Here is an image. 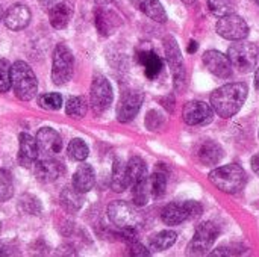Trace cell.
I'll return each mask as SVG.
<instances>
[{"label": "cell", "instance_id": "cell-1", "mask_svg": "<svg viewBox=\"0 0 259 257\" xmlns=\"http://www.w3.org/2000/svg\"><path fill=\"white\" fill-rule=\"evenodd\" d=\"M249 88L243 82L228 83L211 94V106L222 118L234 117L246 101Z\"/></svg>", "mask_w": 259, "mask_h": 257}, {"label": "cell", "instance_id": "cell-2", "mask_svg": "<svg viewBox=\"0 0 259 257\" xmlns=\"http://www.w3.org/2000/svg\"><path fill=\"white\" fill-rule=\"evenodd\" d=\"M11 86L21 101H29L36 95L38 82L29 64L17 61L11 65Z\"/></svg>", "mask_w": 259, "mask_h": 257}, {"label": "cell", "instance_id": "cell-3", "mask_svg": "<svg viewBox=\"0 0 259 257\" xmlns=\"http://www.w3.org/2000/svg\"><path fill=\"white\" fill-rule=\"evenodd\" d=\"M211 183L226 194H237L246 185V173L238 164H229L209 173Z\"/></svg>", "mask_w": 259, "mask_h": 257}, {"label": "cell", "instance_id": "cell-4", "mask_svg": "<svg viewBox=\"0 0 259 257\" xmlns=\"http://www.w3.org/2000/svg\"><path fill=\"white\" fill-rule=\"evenodd\" d=\"M228 58L232 67L237 68L240 73H250L258 64L259 50L253 42L240 39L229 47Z\"/></svg>", "mask_w": 259, "mask_h": 257}, {"label": "cell", "instance_id": "cell-5", "mask_svg": "<svg viewBox=\"0 0 259 257\" xmlns=\"http://www.w3.org/2000/svg\"><path fill=\"white\" fill-rule=\"evenodd\" d=\"M108 218L120 230H137L143 223L140 212L132 204L120 200L108 206Z\"/></svg>", "mask_w": 259, "mask_h": 257}, {"label": "cell", "instance_id": "cell-6", "mask_svg": "<svg viewBox=\"0 0 259 257\" xmlns=\"http://www.w3.org/2000/svg\"><path fill=\"white\" fill-rule=\"evenodd\" d=\"M219 235H220V229L212 221L202 223L200 226H197L196 233L187 247V254L190 256L206 254L212 248V244L217 241Z\"/></svg>", "mask_w": 259, "mask_h": 257}, {"label": "cell", "instance_id": "cell-7", "mask_svg": "<svg viewBox=\"0 0 259 257\" xmlns=\"http://www.w3.org/2000/svg\"><path fill=\"white\" fill-rule=\"evenodd\" d=\"M74 58L71 50L65 44H58L53 52L52 80L55 85H64L73 77Z\"/></svg>", "mask_w": 259, "mask_h": 257}, {"label": "cell", "instance_id": "cell-8", "mask_svg": "<svg viewBox=\"0 0 259 257\" xmlns=\"http://www.w3.org/2000/svg\"><path fill=\"white\" fill-rule=\"evenodd\" d=\"M203 208L197 201L170 203L162 209L161 218L167 226H178L187 220L196 218L202 214Z\"/></svg>", "mask_w": 259, "mask_h": 257}, {"label": "cell", "instance_id": "cell-9", "mask_svg": "<svg viewBox=\"0 0 259 257\" xmlns=\"http://www.w3.org/2000/svg\"><path fill=\"white\" fill-rule=\"evenodd\" d=\"M112 103V88L109 80L102 76L96 74L91 83L90 92V105L96 114H103Z\"/></svg>", "mask_w": 259, "mask_h": 257}, {"label": "cell", "instance_id": "cell-10", "mask_svg": "<svg viewBox=\"0 0 259 257\" xmlns=\"http://www.w3.org/2000/svg\"><path fill=\"white\" fill-rule=\"evenodd\" d=\"M164 48H165V58L167 62L171 68L173 79H175V88L176 89H184L185 88V67H184V59L181 56L179 45L173 36H165L164 38Z\"/></svg>", "mask_w": 259, "mask_h": 257}, {"label": "cell", "instance_id": "cell-11", "mask_svg": "<svg viewBox=\"0 0 259 257\" xmlns=\"http://www.w3.org/2000/svg\"><path fill=\"white\" fill-rule=\"evenodd\" d=\"M217 32L225 39L240 41L249 35V26L244 21V18H241L240 15L232 12L225 17H220V20L217 23Z\"/></svg>", "mask_w": 259, "mask_h": 257}, {"label": "cell", "instance_id": "cell-12", "mask_svg": "<svg viewBox=\"0 0 259 257\" xmlns=\"http://www.w3.org/2000/svg\"><path fill=\"white\" fill-rule=\"evenodd\" d=\"M182 117L188 126H205L212 121L214 109L211 105H208L205 101L193 100L184 106Z\"/></svg>", "mask_w": 259, "mask_h": 257}, {"label": "cell", "instance_id": "cell-13", "mask_svg": "<svg viewBox=\"0 0 259 257\" xmlns=\"http://www.w3.org/2000/svg\"><path fill=\"white\" fill-rule=\"evenodd\" d=\"M143 100H144V95H143L141 91H126L121 95L118 108H117V118H118V121L120 123L132 121L137 117L138 111L141 109Z\"/></svg>", "mask_w": 259, "mask_h": 257}, {"label": "cell", "instance_id": "cell-14", "mask_svg": "<svg viewBox=\"0 0 259 257\" xmlns=\"http://www.w3.org/2000/svg\"><path fill=\"white\" fill-rule=\"evenodd\" d=\"M203 64L209 73L217 77L229 79L232 76V64L226 55L217 50H208L203 53Z\"/></svg>", "mask_w": 259, "mask_h": 257}, {"label": "cell", "instance_id": "cell-15", "mask_svg": "<svg viewBox=\"0 0 259 257\" xmlns=\"http://www.w3.org/2000/svg\"><path fill=\"white\" fill-rule=\"evenodd\" d=\"M35 139H36L38 148L47 158H53V156L59 155L61 150H62V138L52 127H42V129H39Z\"/></svg>", "mask_w": 259, "mask_h": 257}, {"label": "cell", "instance_id": "cell-16", "mask_svg": "<svg viewBox=\"0 0 259 257\" xmlns=\"http://www.w3.org/2000/svg\"><path fill=\"white\" fill-rule=\"evenodd\" d=\"M127 167V183L132 188V192L149 188L147 167L141 158H132Z\"/></svg>", "mask_w": 259, "mask_h": 257}, {"label": "cell", "instance_id": "cell-17", "mask_svg": "<svg viewBox=\"0 0 259 257\" xmlns=\"http://www.w3.org/2000/svg\"><path fill=\"white\" fill-rule=\"evenodd\" d=\"M61 173H62V164H59L52 158L36 159L33 164V174L42 183L55 182L61 176Z\"/></svg>", "mask_w": 259, "mask_h": 257}, {"label": "cell", "instance_id": "cell-18", "mask_svg": "<svg viewBox=\"0 0 259 257\" xmlns=\"http://www.w3.org/2000/svg\"><path fill=\"white\" fill-rule=\"evenodd\" d=\"M18 142H20L18 162H20L21 167L30 168L35 164V161L38 159V155H39L36 139L33 136H30L29 133H20Z\"/></svg>", "mask_w": 259, "mask_h": 257}, {"label": "cell", "instance_id": "cell-19", "mask_svg": "<svg viewBox=\"0 0 259 257\" xmlns=\"http://www.w3.org/2000/svg\"><path fill=\"white\" fill-rule=\"evenodd\" d=\"M73 14H74V3L71 0L59 2L49 9L50 24L55 29H65L68 26Z\"/></svg>", "mask_w": 259, "mask_h": 257}, {"label": "cell", "instance_id": "cell-20", "mask_svg": "<svg viewBox=\"0 0 259 257\" xmlns=\"http://www.w3.org/2000/svg\"><path fill=\"white\" fill-rule=\"evenodd\" d=\"M30 21V11L24 5H14L5 14V24L11 30H21Z\"/></svg>", "mask_w": 259, "mask_h": 257}, {"label": "cell", "instance_id": "cell-21", "mask_svg": "<svg viewBox=\"0 0 259 257\" xmlns=\"http://www.w3.org/2000/svg\"><path fill=\"white\" fill-rule=\"evenodd\" d=\"M94 18H96V27H97V30H99L100 35H103V36H109L111 33H114V30H115V29L120 26V23H121L120 17H118L114 11L105 9V8L96 9Z\"/></svg>", "mask_w": 259, "mask_h": 257}, {"label": "cell", "instance_id": "cell-22", "mask_svg": "<svg viewBox=\"0 0 259 257\" xmlns=\"http://www.w3.org/2000/svg\"><path fill=\"white\" fill-rule=\"evenodd\" d=\"M96 185V174H94V170L91 165L88 164H82L77 167L76 173L73 174V180H71V186L85 194V192H90Z\"/></svg>", "mask_w": 259, "mask_h": 257}, {"label": "cell", "instance_id": "cell-23", "mask_svg": "<svg viewBox=\"0 0 259 257\" xmlns=\"http://www.w3.org/2000/svg\"><path fill=\"white\" fill-rule=\"evenodd\" d=\"M223 148L220 144H217L215 141H205L199 151H197V156H199V161L205 165V167H212V165H217L222 159H223Z\"/></svg>", "mask_w": 259, "mask_h": 257}, {"label": "cell", "instance_id": "cell-24", "mask_svg": "<svg viewBox=\"0 0 259 257\" xmlns=\"http://www.w3.org/2000/svg\"><path fill=\"white\" fill-rule=\"evenodd\" d=\"M132 3L137 9H140L143 14H146L149 18H152L158 23L167 21V14L159 0H132Z\"/></svg>", "mask_w": 259, "mask_h": 257}, {"label": "cell", "instance_id": "cell-25", "mask_svg": "<svg viewBox=\"0 0 259 257\" xmlns=\"http://www.w3.org/2000/svg\"><path fill=\"white\" fill-rule=\"evenodd\" d=\"M138 61L144 67V73L149 79H155L162 70V59L153 50H143L138 53Z\"/></svg>", "mask_w": 259, "mask_h": 257}, {"label": "cell", "instance_id": "cell-26", "mask_svg": "<svg viewBox=\"0 0 259 257\" xmlns=\"http://www.w3.org/2000/svg\"><path fill=\"white\" fill-rule=\"evenodd\" d=\"M129 186L127 183V167L118 158L114 159L112 174H111V189L114 192H123Z\"/></svg>", "mask_w": 259, "mask_h": 257}, {"label": "cell", "instance_id": "cell-27", "mask_svg": "<svg viewBox=\"0 0 259 257\" xmlns=\"http://www.w3.org/2000/svg\"><path fill=\"white\" fill-rule=\"evenodd\" d=\"M59 200H61V206L68 214H76L82 208V204H83L82 192L76 191L73 186L71 188H64L62 192H61V198Z\"/></svg>", "mask_w": 259, "mask_h": 257}, {"label": "cell", "instance_id": "cell-28", "mask_svg": "<svg viewBox=\"0 0 259 257\" xmlns=\"http://www.w3.org/2000/svg\"><path fill=\"white\" fill-rule=\"evenodd\" d=\"M178 239V233L173 232V230H164V232H159L158 235H155L152 239H150V248L155 250V251H164V250H168L170 247H173V244L176 242Z\"/></svg>", "mask_w": 259, "mask_h": 257}, {"label": "cell", "instance_id": "cell-29", "mask_svg": "<svg viewBox=\"0 0 259 257\" xmlns=\"http://www.w3.org/2000/svg\"><path fill=\"white\" fill-rule=\"evenodd\" d=\"M149 188H150V195L153 198L162 197L167 188V174L161 170H156L152 174V177H149Z\"/></svg>", "mask_w": 259, "mask_h": 257}, {"label": "cell", "instance_id": "cell-30", "mask_svg": "<svg viewBox=\"0 0 259 257\" xmlns=\"http://www.w3.org/2000/svg\"><path fill=\"white\" fill-rule=\"evenodd\" d=\"M87 111H88V103L83 97L74 95V97H70L65 103V112L68 117L82 118V117H85Z\"/></svg>", "mask_w": 259, "mask_h": 257}, {"label": "cell", "instance_id": "cell-31", "mask_svg": "<svg viewBox=\"0 0 259 257\" xmlns=\"http://www.w3.org/2000/svg\"><path fill=\"white\" fill-rule=\"evenodd\" d=\"M18 211L21 214H27V215H38V214H41L42 206L36 197H33L30 194H24L18 200Z\"/></svg>", "mask_w": 259, "mask_h": 257}, {"label": "cell", "instance_id": "cell-32", "mask_svg": "<svg viewBox=\"0 0 259 257\" xmlns=\"http://www.w3.org/2000/svg\"><path fill=\"white\" fill-rule=\"evenodd\" d=\"M67 153H68L70 159L77 161V162H82V161H85V159L88 158L90 148H88V145H87L82 139L76 138V139H73V141L68 144Z\"/></svg>", "mask_w": 259, "mask_h": 257}, {"label": "cell", "instance_id": "cell-33", "mask_svg": "<svg viewBox=\"0 0 259 257\" xmlns=\"http://www.w3.org/2000/svg\"><path fill=\"white\" fill-rule=\"evenodd\" d=\"M209 11L217 17H225L234 12V2L232 0H208Z\"/></svg>", "mask_w": 259, "mask_h": 257}, {"label": "cell", "instance_id": "cell-34", "mask_svg": "<svg viewBox=\"0 0 259 257\" xmlns=\"http://www.w3.org/2000/svg\"><path fill=\"white\" fill-rule=\"evenodd\" d=\"M38 103L42 109L47 111H58L62 106V97L58 92H49V94H42L38 98Z\"/></svg>", "mask_w": 259, "mask_h": 257}, {"label": "cell", "instance_id": "cell-35", "mask_svg": "<svg viewBox=\"0 0 259 257\" xmlns=\"http://www.w3.org/2000/svg\"><path fill=\"white\" fill-rule=\"evenodd\" d=\"M12 194H14L12 179L6 170L0 168V201L9 200L12 197Z\"/></svg>", "mask_w": 259, "mask_h": 257}, {"label": "cell", "instance_id": "cell-36", "mask_svg": "<svg viewBox=\"0 0 259 257\" xmlns=\"http://www.w3.org/2000/svg\"><path fill=\"white\" fill-rule=\"evenodd\" d=\"M11 88V64L8 59H0V92Z\"/></svg>", "mask_w": 259, "mask_h": 257}, {"label": "cell", "instance_id": "cell-37", "mask_svg": "<svg viewBox=\"0 0 259 257\" xmlns=\"http://www.w3.org/2000/svg\"><path fill=\"white\" fill-rule=\"evenodd\" d=\"M164 123V117L161 112L158 111H150L146 117V126L150 129V130H158L161 127V124Z\"/></svg>", "mask_w": 259, "mask_h": 257}, {"label": "cell", "instance_id": "cell-38", "mask_svg": "<svg viewBox=\"0 0 259 257\" xmlns=\"http://www.w3.org/2000/svg\"><path fill=\"white\" fill-rule=\"evenodd\" d=\"M129 253H131V256H135V257L150 256V251H149L143 244H140L138 241H132V242H129Z\"/></svg>", "mask_w": 259, "mask_h": 257}, {"label": "cell", "instance_id": "cell-39", "mask_svg": "<svg viewBox=\"0 0 259 257\" xmlns=\"http://www.w3.org/2000/svg\"><path fill=\"white\" fill-rule=\"evenodd\" d=\"M252 170L255 171V174L259 176V153L252 158Z\"/></svg>", "mask_w": 259, "mask_h": 257}, {"label": "cell", "instance_id": "cell-40", "mask_svg": "<svg viewBox=\"0 0 259 257\" xmlns=\"http://www.w3.org/2000/svg\"><path fill=\"white\" fill-rule=\"evenodd\" d=\"M11 254H12L11 248L5 244H0V256H11Z\"/></svg>", "mask_w": 259, "mask_h": 257}, {"label": "cell", "instance_id": "cell-41", "mask_svg": "<svg viewBox=\"0 0 259 257\" xmlns=\"http://www.w3.org/2000/svg\"><path fill=\"white\" fill-rule=\"evenodd\" d=\"M197 50V42L196 41H190L188 44V53H194Z\"/></svg>", "mask_w": 259, "mask_h": 257}, {"label": "cell", "instance_id": "cell-42", "mask_svg": "<svg viewBox=\"0 0 259 257\" xmlns=\"http://www.w3.org/2000/svg\"><path fill=\"white\" fill-rule=\"evenodd\" d=\"M255 86H256V89H259V68L256 70V74H255Z\"/></svg>", "mask_w": 259, "mask_h": 257}, {"label": "cell", "instance_id": "cell-43", "mask_svg": "<svg viewBox=\"0 0 259 257\" xmlns=\"http://www.w3.org/2000/svg\"><path fill=\"white\" fill-rule=\"evenodd\" d=\"M182 2H184L185 5H193V3H194L196 0H182Z\"/></svg>", "mask_w": 259, "mask_h": 257}, {"label": "cell", "instance_id": "cell-44", "mask_svg": "<svg viewBox=\"0 0 259 257\" xmlns=\"http://www.w3.org/2000/svg\"><path fill=\"white\" fill-rule=\"evenodd\" d=\"M2 17H3V9H2V6H0V20H2Z\"/></svg>", "mask_w": 259, "mask_h": 257}, {"label": "cell", "instance_id": "cell-45", "mask_svg": "<svg viewBox=\"0 0 259 257\" xmlns=\"http://www.w3.org/2000/svg\"><path fill=\"white\" fill-rule=\"evenodd\" d=\"M252 2H255L256 5H259V0H252Z\"/></svg>", "mask_w": 259, "mask_h": 257}, {"label": "cell", "instance_id": "cell-46", "mask_svg": "<svg viewBox=\"0 0 259 257\" xmlns=\"http://www.w3.org/2000/svg\"><path fill=\"white\" fill-rule=\"evenodd\" d=\"M96 2H97V0H96ZM99 2H102V0H99Z\"/></svg>", "mask_w": 259, "mask_h": 257}]
</instances>
